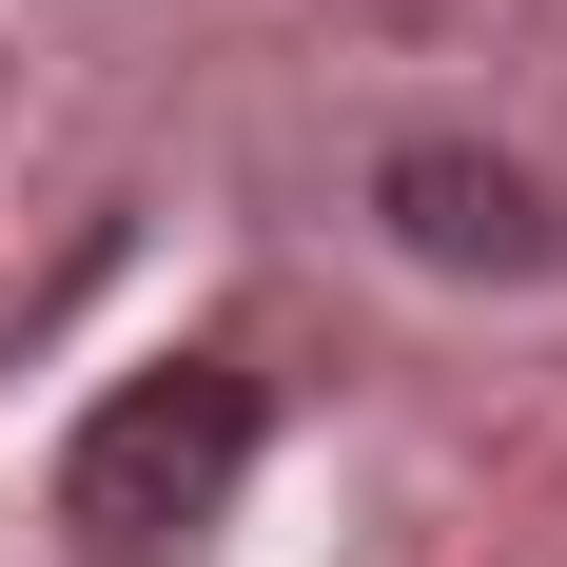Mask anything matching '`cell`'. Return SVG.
Returning a JSON list of instances; mask_svg holds the SVG:
<instances>
[{
  "label": "cell",
  "instance_id": "2",
  "mask_svg": "<svg viewBox=\"0 0 567 567\" xmlns=\"http://www.w3.org/2000/svg\"><path fill=\"white\" fill-rule=\"evenodd\" d=\"M392 235H411V255H451V275H548V255H567L548 196H528L509 157H392Z\"/></svg>",
  "mask_w": 567,
  "mask_h": 567
},
{
  "label": "cell",
  "instance_id": "1",
  "mask_svg": "<svg viewBox=\"0 0 567 567\" xmlns=\"http://www.w3.org/2000/svg\"><path fill=\"white\" fill-rule=\"evenodd\" d=\"M235 470H255V372H235V352H157V372H117V392L79 411L59 528H79L99 567H176L235 509Z\"/></svg>",
  "mask_w": 567,
  "mask_h": 567
}]
</instances>
